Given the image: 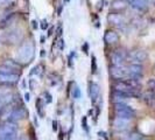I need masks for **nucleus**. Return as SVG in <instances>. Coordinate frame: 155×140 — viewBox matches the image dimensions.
<instances>
[{"label": "nucleus", "instance_id": "1", "mask_svg": "<svg viewBox=\"0 0 155 140\" xmlns=\"http://www.w3.org/2000/svg\"><path fill=\"white\" fill-rule=\"evenodd\" d=\"M35 57V46L31 42H23L15 52V60L21 65H27Z\"/></svg>", "mask_w": 155, "mask_h": 140}, {"label": "nucleus", "instance_id": "2", "mask_svg": "<svg viewBox=\"0 0 155 140\" xmlns=\"http://www.w3.org/2000/svg\"><path fill=\"white\" fill-rule=\"evenodd\" d=\"M23 38H25V34L21 28H12L0 33V43L8 45V46L18 45V43H21Z\"/></svg>", "mask_w": 155, "mask_h": 140}, {"label": "nucleus", "instance_id": "3", "mask_svg": "<svg viewBox=\"0 0 155 140\" xmlns=\"http://www.w3.org/2000/svg\"><path fill=\"white\" fill-rule=\"evenodd\" d=\"M114 113H116V117H119V118H124V119H133L137 112L135 110L131 108L130 105H127L126 103H118V104H114Z\"/></svg>", "mask_w": 155, "mask_h": 140}, {"label": "nucleus", "instance_id": "4", "mask_svg": "<svg viewBox=\"0 0 155 140\" xmlns=\"http://www.w3.org/2000/svg\"><path fill=\"white\" fill-rule=\"evenodd\" d=\"M126 69H127V75L130 79L140 81V78L143 75V67L141 63H131L128 67H126Z\"/></svg>", "mask_w": 155, "mask_h": 140}, {"label": "nucleus", "instance_id": "5", "mask_svg": "<svg viewBox=\"0 0 155 140\" xmlns=\"http://www.w3.org/2000/svg\"><path fill=\"white\" fill-rule=\"evenodd\" d=\"M110 76L114 81H125L128 78L127 69L125 67H116V65H110L109 67Z\"/></svg>", "mask_w": 155, "mask_h": 140}, {"label": "nucleus", "instance_id": "6", "mask_svg": "<svg viewBox=\"0 0 155 140\" xmlns=\"http://www.w3.org/2000/svg\"><path fill=\"white\" fill-rule=\"evenodd\" d=\"M27 117H28V110L26 109L23 105L15 106L12 111V113H11L9 122L11 123H18V122H21L23 119H26Z\"/></svg>", "mask_w": 155, "mask_h": 140}, {"label": "nucleus", "instance_id": "7", "mask_svg": "<svg viewBox=\"0 0 155 140\" xmlns=\"http://www.w3.org/2000/svg\"><path fill=\"white\" fill-rule=\"evenodd\" d=\"M127 56H128V53L123 50V49H117V50H114V52L111 54V62H112V65H116V67H124V62Z\"/></svg>", "mask_w": 155, "mask_h": 140}, {"label": "nucleus", "instance_id": "8", "mask_svg": "<svg viewBox=\"0 0 155 140\" xmlns=\"http://www.w3.org/2000/svg\"><path fill=\"white\" fill-rule=\"evenodd\" d=\"M128 56L134 61L133 63H142L143 61L147 60L148 54L143 49H134V50L128 53Z\"/></svg>", "mask_w": 155, "mask_h": 140}, {"label": "nucleus", "instance_id": "9", "mask_svg": "<svg viewBox=\"0 0 155 140\" xmlns=\"http://www.w3.org/2000/svg\"><path fill=\"white\" fill-rule=\"evenodd\" d=\"M89 95L92 104H96V102L98 101L99 95H101V86L96 82H89Z\"/></svg>", "mask_w": 155, "mask_h": 140}, {"label": "nucleus", "instance_id": "10", "mask_svg": "<svg viewBox=\"0 0 155 140\" xmlns=\"http://www.w3.org/2000/svg\"><path fill=\"white\" fill-rule=\"evenodd\" d=\"M119 40H120V36H119V34L116 31L107 29V31L105 32V34H104V42L106 45H110V46L116 45V43L119 42Z\"/></svg>", "mask_w": 155, "mask_h": 140}, {"label": "nucleus", "instance_id": "11", "mask_svg": "<svg viewBox=\"0 0 155 140\" xmlns=\"http://www.w3.org/2000/svg\"><path fill=\"white\" fill-rule=\"evenodd\" d=\"M126 1H127V4H130L131 7L139 12H145L148 9L149 0H126Z\"/></svg>", "mask_w": 155, "mask_h": 140}, {"label": "nucleus", "instance_id": "12", "mask_svg": "<svg viewBox=\"0 0 155 140\" xmlns=\"http://www.w3.org/2000/svg\"><path fill=\"white\" fill-rule=\"evenodd\" d=\"M107 21L112 25H116V26H124L126 23V18L123 14H119V13H110L107 15Z\"/></svg>", "mask_w": 155, "mask_h": 140}, {"label": "nucleus", "instance_id": "13", "mask_svg": "<svg viewBox=\"0 0 155 140\" xmlns=\"http://www.w3.org/2000/svg\"><path fill=\"white\" fill-rule=\"evenodd\" d=\"M113 127L116 130H119V131H124V130H127L131 125V120L130 119H124V118H119V117H116L113 119Z\"/></svg>", "mask_w": 155, "mask_h": 140}, {"label": "nucleus", "instance_id": "14", "mask_svg": "<svg viewBox=\"0 0 155 140\" xmlns=\"http://www.w3.org/2000/svg\"><path fill=\"white\" fill-rule=\"evenodd\" d=\"M2 64L6 65V67H8L9 69L16 71L18 74H20V72H21V69L23 68V65H21L20 63L16 61L15 58H5Z\"/></svg>", "mask_w": 155, "mask_h": 140}, {"label": "nucleus", "instance_id": "15", "mask_svg": "<svg viewBox=\"0 0 155 140\" xmlns=\"http://www.w3.org/2000/svg\"><path fill=\"white\" fill-rule=\"evenodd\" d=\"M19 81V75H2L0 74V84L5 85H13L18 83Z\"/></svg>", "mask_w": 155, "mask_h": 140}, {"label": "nucleus", "instance_id": "16", "mask_svg": "<svg viewBox=\"0 0 155 140\" xmlns=\"http://www.w3.org/2000/svg\"><path fill=\"white\" fill-rule=\"evenodd\" d=\"M127 6H128V4L126 0H113L110 5V8L114 12H120V11H124Z\"/></svg>", "mask_w": 155, "mask_h": 140}, {"label": "nucleus", "instance_id": "17", "mask_svg": "<svg viewBox=\"0 0 155 140\" xmlns=\"http://www.w3.org/2000/svg\"><path fill=\"white\" fill-rule=\"evenodd\" d=\"M14 16H15V13H9V14H6L4 18H1L0 19V29L8 27V25H11Z\"/></svg>", "mask_w": 155, "mask_h": 140}, {"label": "nucleus", "instance_id": "18", "mask_svg": "<svg viewBox=\"0 0 155 140\" xmlns=\"http://www.w3.org/2000/svg\"><path fill=\"white\" fill-rule=\"evenodd\" d=\"M45 70H46V67L43 65V63H39V64H36L33 69L31 70V72H29V75L31 76H42L43 75V72H45Z\"/></svg>", "mask_w": 155, "mask_h": 140}, {"label": "nucleus", "instance_id": "19", "mask_svg": "<svg viewBox=\"0 0 155 140\" xmlns=\"http://www.w3.org/2000/svg\"><path fill=\"white\" fill-rule=\"evenodd\" d=\"M45 104H46V103L43 102L42 97H38V98H36L35 108H36V111H38V113H39V116L41 117V118L45 116V113H43V105H45Z\"/></svg>", "mask_w": 155, "mask_h": 140}, {"label": "nucleus", "instance_id": "20", "mask_svg": "<svg viewBox=\"0 0 155 140\" xmlns=\"http://www.w3.org/2000/svg\"><path fill=\"white\" fill-rule=\"evenodd\" d=\"M142 98H143V101L146 102L147 104H153L155 101V93L153 90H149L147 91L146 93H143V96H142Z\"/></svg>", "mask_w": 155, "mask_h": 140}, {"label": "nucleus", "instance_id": "21", "mask_svg": "<svg viewBox=\"0 0 155 140\" xmlns=\"http://www.w3.org/2000/svg\"><path fill=\"white\" fill-rule=\"evenodd\" d=\"M71 96H72V98H75V99H79V98H81L82 92H81V89H79V86H78L77 84H74V86L71 88Z\"/></svg>", "mask_w": 155, "mask_h": 140}, {"label": "nucleus", "instance_id": "22", "mask_svg": "<svg viewBox=\"0 0 155 140\" xmlns=\"http://www.w3.org/2000/svg\"><path fill=\"white\" fill-rule=\"evenodd\" d=\"M49 79L51 81V85H56V84L61 81V76L57 75L56 72H51V74L49 75Z\"/></svg>", "mask_w": 155, "mask_h": 140}, {"label": "nucleus", "instance_id": "23", "mask_svg": "<svg viewBox=\"0 0 155 140\" xmlns=\"http://www.w3.org/2000/svg\"><path fill=\"white\" fill-rule=\"evenodd\" d=\"M97 70H98V64H97V58L96 56L92 55L91 56V74H97Z\"/></svg>", "mask_w": 155, "mask_h": 140}, {"label": "nucleus", "instance_id": "24", "mask_svg": "<svg viewBox=\"0 0 155 140\" xmlns=\"http://www.w3.org/2000/svg\"><path fill=\"white\" fill-rule=\"evenodd\" d=\"M76 56V52L75 50H72L69 55H68V67L69 68H74V57Z\"/></svg>", "mask_w": 155, "mask_h": 140}, {"label": "nucleus", "instance_id": "25", "mask_svg": "<svg viewBox=\"0 0 155 140\" xmlns=\"http://www.w3.org/2000/svg\"><path fill=\"white\" fill-rule=\"evenodd\" d=\"M91 20H92V23H94V27H96V28H99V27H101V25H99V23H101L99 16L97 15L96 13H92V14H91Z\"/></svg>", "mask_w": 155, "mask_h": 140}, {"label": "nucleus", "instance_id": "26", "mask_svg": "<svg viewBox=\"0 0 155 140\" xmlns=\"http://www.w3.org/2000/svg\"><path fill=\"white\" fill-rule=\"evenodd\" d=\"M82 128H83L86 133H89V131H90L89 125H87V117L86 116H83V118H82Z\"/></svg>", "mask_w": 155, "mask_h": 140}, {"label": "nucleus", "instance_id": "27", "mask_svg": "<svg viewBox=\"0 0 155 140\" xmlns=\"http://www.w3.org/2000/svg\"><path fill=\"white\" fill-rule=\"evenodd\" d=\"M0 140H16V133H11L6 135H1Z\"/></svg>", "mask_w": 155, "mask_h": 140}, {"label": "nucleus", "instance_id": "28", "mask_svg": "<svg viewBox=\"0 0 155 140\" xmlns=\"http://www.w3.org/2000/svg\"><path fill=\"white\" fill-rule=\"evenodd\" d=\"M43 97H45V98H42V99H45V103H46V104H49V103L53 102V96L48 92V91H45V92H43Z\"/></svg>", "mask_w": 155, "mask_h": 140}, {"label": "nucleus", "instance_id": "29", "mask_svg": "<svg viewBox=\"0 0 155 140\" xmlns=\"http://www.w3.org/2000/svg\"><path fill=\"white\" fill-rule=\"evenodd\" d=\"M89 50H90V45H89V42H83V45H82V52L84 53L85 55H89Z\"/></svg>", "mask_w": 155, "mask_h": 140}, {"label": "nucleus", "instance_id": "30", "mask_svg": "<svg viewBox=\"0 0 155 140\" xmlns=\"http://www.w3.org/2000/svg\"><path fill=\"white\" fill-rule=\"evenodd\" d=\"M40 27H41V29H42V31H47V29L49 28V23H48V21H47L46 19H43V20L41 21Z\"/></svg>", "mask_w": 155, "mask_h": 140}, {"label": "nucleus", "instance_id": "31", "mask_svg": "<svg viewBox=\"0 0 155 140\" xmlns=\"http://www.w3.org/2000/svg\"><path fill=\"white\" fill-rule=\"evenodd\" d=\"M56 45L58 46V48H60V50H63L64 49V47H65V43H64V39H62V38H60V40L56 42Z\"/></svg>", "mask_w": 155, "mask_h": 140}, {"label": "nucleus", "instance_id": "32", "mask_svg": "<svg viewBox=\"0 0 155 140\" xmlns=\"http://www.w3.org/2000/svg\"><path fill=\"white\" fill-rule=\"evenodd\" d=\"M63 34V28H62V25L60 23L58 26H57V28H56V36H58V38H61Z\"/></svg>", "mask_w": 155, "mask_h": 140}, {"label": "nucleus", "instance_id": "33", "mask_svg": "<svg viewBox=\"0 0 155 140\" xmlns=\"http://www.w3.org/2000/svg\"><path fill=\"white\" fill-rule=\"evenodd\" d=\"M147 85H148V88H149L150 90L155 89V78H150V79L147 82Z\"/></svg>", "mask_w": 155, "mask_h": 140}, {"label": "nucleus", "instance_id": "34", "mask_svg": "<svg viewBox=\"0 0 155 140\" xmlns=\"http://www.w3.org/2000/svg\"><path fill=\"white\" fill-rule=\"evenodd\" d=\"M104 0H98V2H97V9L98 11H101L103 9V7H104Z\"/></svg>", "mask_w": 155, "mask_h": 140}, {"label": "nucleus", "instance_id": "35", "mask_svg": "<svg viewBox=\"0 0 155 140\" xmlns=\"http://www.w3.org/2000/svg\"><path fill=\"white\" fill-rule=\"evenodd\" d=\"M31 28H33L34 31L39 28V22H38L36 20H31Z\"/></svg>", "mask_w": 155, "mask_h": 140}, {"label": "nucleus", "instance_id": "36", "mask_svg": "<svg viewBox=\"0 0 155 140\" xmlns=\"http://www.w3.org/2000/svg\"><path fill=\"white\" fill-rule=\"evenodd\" d=\"M63 6H64V5H62V4H61V5H58V7H57V15H61V14H62Z\"/></svg>", "mask_w": 155, "mask_h": 140}, {"label": "nucleus", "instance_id": "37", "mask_svg": "<svg viewBox=\"0 0 155 140\" xmlns=\"http://www.w3.org/2000/svg\"><path fill=\"white\" fill-rule=\"evenodd\" d=\"M1 4H5V5H8V4H12L14 2V0H0Z\"/></svg>", "mask_w": 155, "mask_h": 140}, {"label": "nucleus", "instance_id": "38", "mask_svg": "<svg viewBox=\"0 0 155 140\" xmlns=\"http://www.w3.org/2000/svg\"><path fill=\"white\" fill-rule=\"evenodd\" d=\"M53 32H54V27L48 28V35H47V36H51V35H53Z\"/></svg>", "mask_w": 155, "mask_h": 140}, {"label": "nucleus", "instance_id": "39", "mask_svg": "<svg viewBox=\"0 0 155 140\" xmlns=\"http://www.w3.org/2000/svg\"><path fill=\"white\" fill-rule=\"evenodd\" d=\"M25 101H26V102H29V101H31V95H29L28 92L25 93Z\"/></svg>", "mask_w": 155, "mask_h": 140}, {"label": "nucleus", "instance_id": "40", "mask_svg": "<svg viewBox=\"0 0 155 140\" xmlns=\"http://www.w3.org/2000/svg\"><path fill=\"white\" fill-rule=\"evenodd\" d=\"M46 50H45V49H41V53H40V57H41V58H43V57H45V56H46Z\"/></svg>", "mask_w": 155, "mask_h": 140}, {"label": "nucleus", "instance_id": "41", "mask_svg": "<svg viewBox=\"0 0 155 140\" xmlns=\"http://www.w3.org/2000/svg\"><path fill=\"white\" fill-rule=\"evenodd\" d=\"M47 40V36H45V35H41V38H40V42L41 43H45Z\"/></svg>", "mask_w": 155, "mask_h": 140}, {"label": "nucleus", "instance_id": "42", "mask_svg": "<svg viewBox=\"0 0 155 140\" xmlns=\"http://www.w3.org/2000/svg\"><path fill=\"white\" fill-rule=\"evenodd\" d=\"M53 130H54V131H57V122H56V120L53 122Z\"/></svg>", "mask_w": 155, "mask_h": 140}, {"label": "nucleus", "instance_id": "43", "mask_svg": "<svg viewBox=\"0 0 155 140\" xmlns=\"http://www.w3.org/2000/svg\"><path fill=\"white\" fill-rule=\"evenodd\" d=\"M4 106H5V104H4V103H2V102L0 101V111H1V110H2V108H4Z\"/></svg>", "mask_w": 155, "mask_h": 140}, {"label": "nucleus", "instance_id": "44", "mask_svg": "<svg viewBox=\"0 0 155 140\" xmlns=\"http://www.w3.org/2000/svg\"><path fill=\"white\" fill-rule=\"evenodd\" d=\"M18 140H29V139H28V138H26V137H20Z\"/></svg>", "mask_w": 155, "mask_h": 140}, {"label": "nucleus", "instance_id": "45", "mask_svg": "<svg viewBox=\"0 0 155 140\" xmlns=\"http://www.w3.org/2000/svg\"><path fill=\"white\" fill-rule=\"evenodd\" d=\"M139 140H148V139H146V138H143V137H142V138H140Z\"/></svg>", "mask_w": 155, "mask_h": 140}, {"label": "nucleus", "instance_id": "46", "mask_svg": "<svg viewBox=\"0 0 155 140\" xmlns=\"http://www.w3.org/2000/svg\"><path fill=\"white\" fill-rule=\"evenodd\" d=\"M70 0H64V2H69Z\"/></svg>", "mask_w": 155, "mask_h": 140}]
</instances>
